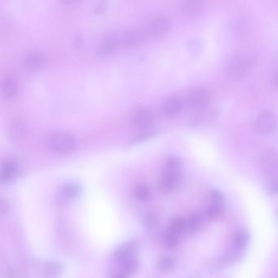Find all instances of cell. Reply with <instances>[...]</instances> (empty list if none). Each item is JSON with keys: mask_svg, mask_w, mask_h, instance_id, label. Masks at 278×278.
<instances>
[{"mask_svg": "<svg viewBox=\"0 0 278 278\" xmlns=\"http://www.w3.org/2000/svg\"><path fill=\"white\" fill-rule=\"evenodd\" d=\"M253 60L246 53L234 55L227 64V72L234 79H242L251 72Z\"/></svg>", "mask_w": 278, "mask_h": 278, "instance_id": "obj_1", "label": "cell"}, {"mask_svg": "<svg viewBox=\"0 0 278 278\" xmlns=\"http://www.w3.org/2000/svg\"><path fill=\"white\" fill-rule=\"evenodd\" d=\"M48 148L55 153H68L75 147L76 142L74 135L68 132L52 133L47 140Z\"/></svg>", "mask_w": 278, "mask_h": 278, "instance_id": "obj_2", "label": "cell"}, {"mask_svg": "<svg viewBox=\"0 0 278 278\" xmlns=\"http://www.w3.org/2000/svg\"><path fill=\"white\" fill-rule=\"evenodd\" d=\"M256 130L262 135L274 132L278 127V118L273 112L264 109L258 113L256 121Z\"/></svg>", "mask_w": 278, "mask_h": 278, "instance_id": "obj_3", "label": "cell"}, {"mask_svg": "<svg viewBox=\"0 0 278 278\" xmlns=\"http://www.w3.org/2000/svg\"><path fill=\"white\" fill-rule=\"evenodd\" d=\"M171 27V20L164 14H157L151 18L149 24V30L151 35L160 37L166 35Z\"/></svg>", "mask_w": 278, "mask_h": 278, "instance_id": "obj_4", "label": "cell"}, {"mask_svg": "<svg viewBox=\"0 0 278 278\" xmlns=\"http://www.w3.org/2000/svg\"><path fill=\"white\" fill-rule=\"evenodd\" d=\"M120 46L119 36L113 33H108L104 35L100 40L97 46V52L99 54L106 56L115 52Z\"/></svg>", "mask_w": 278, "mask_h": 278, "instance_id": "obj_5", "label": "cell"}, {"mask_svg": "<svg viewBox=\"0 0 278 278\" xmlns=\"http://www.w3.org/2000/svg\"><path fill=\"white\" fill-rule=\"evenodd\" d=\"M186 101L190 107L201 109L209 106L211 97L209 93L204 89H196L188 94Z\"/></svg>", "mask_w": 278, "mask_h": 278, "instance_id": "obj_6", "label": "cell"}, {"mask_svg": "<svg viewBox=\"0 0 278 278\" xmlns=\"http://www.w3.org/2000/svg\"><path fill=\"white\" fill-rule=\"evenodd\" d=\"M145 36L142 31L137 28H130L123 31L119 36L120 45L123 47H135L143 42Z\"/></svg>", "mask_w": 278, "mask_h": 278, "instance_id": "obj_7", "label": "cell"}, {"mask_svg": "<svg viewBox=\"0 0 278 278\" xmlns=\"http://www.w3.org/2000/svg\"><path fill=\"white\" fill-rule=\"evenodd\" d=\"M180 181V171H163L158 182V188L163 192L169 193L175 190Z\"/></svg>", "mask_w": 278, "mask_h": 278, "instance_id": "obj_8", "label": "cell"}, {"mask_svg": "<svg viewBox=\"0 0 278 278\" xmlns=\"http://www.w3.org/2000/svg\"><path fill=\"white\" fill-rule=\"evenodd\" d=\"M45 62L44 55L39 49L31 50L25 55L23 58V64L29 70H38L43 66Z\"/></svg>", "mask_w": 278, "mask_h": 278, "instance_id": "obj_9", "label": "cell"}, {"mask_svg": "<svg viewBox=\"0 0 278 278\" xmlns=\"http://www.w3.org/2000/svg\"><path fill=\"white\" fill-rule=\"evenodd\" d=\"M153 112L147 108H138L132 116L133 124L137 128H147L153 123Z\"/></svg>", "mask_w": 278, "mask_h": 278, "instance_id": "obj_10", "label": "cell"}, {"mask_svg": "<svg viewBox=\"0 0 278 278\" xmlns=\"http://www.w3.org/2000/svg\"><path fill=\"white\" fill-rule=\"evenodd\" d=\"M19 165L14 159H7L2 163L0 177L3 183H8L13 180L18 174Z\"/></svg>", "mask_w": 278, "mask_h": 278, "instance_id": "obj_11", "label": "cell"}, {"mask_svg": "<svg viewBox=\"0 0 278 278\" xmlns=\"http://www.w3.org/2000/svg\"><path fill=\"white\" fill-rule=\"evenodd\" d=\"M183 102L179 96H171L166 98L161 104V109L167 115H175L182 108Z\"/></svg>", "mask_w": 278, "mask_h": 278, "instance_id": "obj_12", "label": "cell"}, {"mask_svg": "<svg viewBox=\"0 0 278 278\" xmlns=\"http://www.w3.org/2000/svg\"><path fill=\"white\" fill-rule=\"evenodd\" d=\"M1 91L5 98H13L18 92V84L10 75L3 77L1 82Z\"/></svg>", "mask_w": 278, "mask_h": 278, "instance_id": "obj_13", "label": "cell"}, {"mask_svg": "<svg viewBox=\"0 0 278 278\" xmlns=\"http://www.w3.org/2000/svg\"><path fill=\"white\" fill-rule=\"evenodd\" d=\"M216 114L217 111L215 108L207 106L198 110L197 114L192 118V123L196 125H201L209 123L216 117Z\"/></svg>", "mask_w": 278, "mask_h": 278, "instance_id": "obj_14", "label": "cell"}, {"mask_svg": "<svg viewBox=\"0 0 278 278\" xmlns=\"http://www.w3.org/2000/svg\"><path fill=\"white\" fill-rule=\"evenodd\" d=\"M136 249V242L134 241H129L128 243L123 244L119 246L115 252L114 257L116 259L122 262H125L128 258H131L132 255Z\"/></svg>", "mask_w": 278, "mask_h": 278, "instance_id": "obj_15", "label": "cell"}, {"mask_svg": "<svg viewBox=\"0 0 278 278\" xmlns=\"http://www.w3.org/2000/svg\"><path fill=\"white\" fill-rule=\"evenodd\" d=\"M27 130V127L21 118H16L10 126L11 137L14 141H19L24 138Z\"/></svg>", "mask_w": 278, "mask_h": 278, "instance_id": "obj_16", "label": "cell"}, {"mask_svg": "<svg viewBox=\"0 0 278 278\" xmlns=\"http://www.w3.org/2000/svg\"><path fill=\"white\" fill-rule=\"evenodd\" d=\"M202 8H203V3L198 0L185 1L181 6L183 14L186 17H194L197 15L198 13H201Z\"/></svg>", "mask_w": 278, "mask_h": 278, "instance_id": "obj_17", "label": "cell"}, {"mask_svg": "<svg viewBox=\"0 0 278 278\" xmlns=\"http://www.w3.org/2000/svg\"><path fill=\"white\" fill-rule=\"evenodd\" d=\"M250 241V233L247 229H240L234 236V249L239 252L246 248Z\"/></svg>", "mask_w": 278, "mask_h": 278, "instance_id": "obj_18", "label": "cell"}, {"mask_svg": "<svg viewBox=\"0 0 278 278\" xmlns=\"http://www.w3.org/2000/svg\"><path fill=\"white\" fill-rule=\"evenodd\" d=\"M81 191V187L76 184H73V183L64 185L62 189V195L68 199H73V198L78 197Z\"/></svg>", "mask_w": 278, "mask_h": 278, "instance_id": "obj_19", "label": "cell"}, {"mask_svg": "<svg viewBox=\"0 0 278 278\" xmlns=\"http://www.w3.org/2000/svg\"><path fill=\"white\" fill-rule=\"evenodd\" d=\"M163 245L168 250H174L179 245V238L177 234L171 231L170 229L166 232L163 237Z\"/></svg>", "mask_w": 278, "mask_h": 278, "instance_id": "obj_20", "label": "cell"}, {"mask_svg": "<svg viewBox=\"0 0 278 278\" xmlns=\"http://www.w3.org/2000/svg\"><path fill=\"white\" fill-rule=\"evenodd\" d=\"M134 196L135 199H137L138 201L141 202L147 201L151 196V189L145 184L137 185L134 190Z\"/></svg>", "mask_w": 278, "mask_h": 278, "instance_id": "obj_21", "label": "cell"}, {"mask_svg": "<svg viewBox=\"0 0 278 278\" xmlns=\"http://www.w3.org/2000/svg\"><path fill=\"white\" fill-rule=\"evenodd\" d=\"M187 223V229L189 231L194 233L200 229L202 224V217L198 213H193L190 214V217L186 220Z\"/></svg>", "mask_w": 278, "mask_h": 278, "instance_id": "obj_22", "label": "cell"}, {"mask_svg": "<svg viewBox=\"0 0 278 278\" xmlns=\"http://www.w3.org/2000/svg\"><path fill=\"white\" fill-rule=\"evenodd\" d=\"M181 160L177 156H170L166 159L164 163L165 171H180Z\"/></svg>", "mask_w": 278, "mask_h": 278, "instance_id": "obj_23", "label": "cell"}, {"mask_svg": "<svg viewBox=\"0 0 278 278\" xmlns=\"http://www.w3.org/2000/svg\"><path fill=\"white\" fill-rule=\"evenodd\" d=\"M187 229V223L182 217H175L171 222L170 230L175 234H181Z\"/></svg>", "mask_w": 278, "mask_h": 278, "instance_id": "obj_24", "label": "cell"}, {"mask_svg": "<svg viewBox=\"0 0 278 278\" xmlns=\"http://www.w3.org/2000/svg\"><path fill=\"white\" fill-rule=\"evenodd\" d=\"M206 214L209 219H219L224 214V205L212 202L207 208Z\"/></svg>", "mask_w": 278, "mask_h": 278, "instance_id": "obj_25", "label": "cell"}, {"mask_svg": "<svg viewBox=\"0 0 278 278\" xmlns=\"http://www.w3.org/2000/svg\"><path fill=\"white\" fill-rule=\"evenodd\" d=\"M139 268V262L135 258H128V260L123 262V273H125L127 275L132 276L137 272Z\"/></svg>", "mask_w": 278, "mask_h": 278, "instance_id": "obj_26", "label": "cell"}, {"mask_svg": "<svg viewBox=\"0 0 278 278\" xmlns=\"http://www.w3.org/2000/svg\"><path fill=\"white\" fill-rule=\"evenodd\" d=\"M144 226L148 228V229H153L158 224V219L156 214L153 212H147L144 215L143 219H142Z\"/></svg>", "mask_w": 278, "mask_h": 278, "instance_id": "obj_27", "label": "cell"}, {"mask_svg": "<svg viewBox=\"0 0 278 278\" xmlns=\"http://www.w3.org/2000/svg\"><path fill=\"white\" fill-rule=\"evenodd\" d=\"M174 265H175V263H174L173 258L169 256H164L163 258H161L158 263L159 268L163 272H169V271L172 270Z\"/></svg>", "mask_w": 278, "mask_h": 278, "instance_id": "obj_28", "label": "cell"}, {"mask_svg": "<svg viewBox=\"0 0 278 278\" xmlns=\"http://www.w3.org/2000/svg\"><path fill=\"white\" fill-rule=\"evenodd\" d=\"M155 130H146V131H142L140 132L137 135H135L131 140V143H135V142H140V141H144L146 139H149L150 137H152L153 135H155Z\"/></svg>", "mask_w": 278, "mask_h": 278, "instance_id": "obj_29", "label": "cell"}, {"mask_svg": "<svg viewBox=\"0 0 278 278\" xmlns=\"http://www.w3.org/2000/svg\"><path fill=\"white\" fill-rule=\"evenodd\" d=\"M211 200L213 203L224 205V196L219 190H213L211 192Z\"/></svg>", "mask_w": 278, "mask_h": 278, "instance_id": "obj_30", "label": "cell"}, {"mask_svg": "<svg viewBox=\"0 0 278 278\" xmlns=\"http://www.w3.org/2000/svg\"><path fill=\"white\" fill-rule=\"evenodd\" d=\"M61 265H59L58 263H52L50 264L48 267H47V269L45 270V273L49 276L50 278H52V277H56V276L59 274V272L62 271V269L60 268Z\"/></svg>", "mask_w": 278, "mask_h": 278, "instance_id": "obj_31", "label": "cell"}, {"mask_svg": "<svg viewBox=\"0 0 278 278\" xmlns=\"http://www.w3.org/2000/svg\"><path fill=\"white\" fill-rule=\"evenodd\" d=\"M266 189L269 193L272 194H278V180L273 179L267 183Z\"/></svg>", "mask_w": 278, "mask_h": 278, "instance_id": "obj_32", "label": "cell"}, {"mask_svg": "<svg viewBox=\"0 0 278 278\" xmlns=\"http://www.w3.org/2000/svg\"><path fill=\"white\" fill-rule=\"evenodd\" d=\"M110 278H128V276L125 273L120 272V273H114V274L111 276Z\"/></svg>", "mask_w": 278, "mask_h": 278, "instance_id": "obj_33", "label": "cell"}, {"mask_svg": "<svg viewBox=\"0 0 278 278\" xmlns=\"http://www.w3.org/2000/svg\"><path fill=\"white\" fill-rule=\"evenodd\" d=\"M274 84L278 87V70H277L274 75Z\"/></svg>", "mask_w": 278, "mask_h": 278, "instance_id": "obj_34", "label": "cell"}]
</instances>
